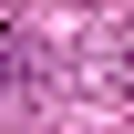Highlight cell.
Masks as SVG:
<instances>
[{"instance_id": "1", "label": "cell", "mask_w": 134, "mask_h": 134, "mask_svg": "<svg viewBox=\"0 0 134 134\" xmlns=\"http://www.w3.org/2000/svg\"><path fill=\"white\" fill-rule=\"evenodd\" d=\"M10 72H21V41H10V31H0V83H10Z\"/></svg>"}]
</instances>
